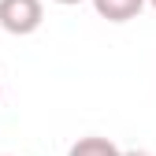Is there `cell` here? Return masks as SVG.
Returning a JSON list of instances; mask_svg holds the SVG:
<instances>
[{
  "label": "cell",
  "instance_id": "5",
  "mask_svg": "<svg viewBox=\"0 0 156 156\" xmlns=\"http://www.w3.org/2000/svg\"><path fill=\"white\" fill-rule=\"evenodd\" d=\"M56 4H63V8H71V4H82V0H56Z\"/></svg>",
  "mask_w": 156,
  "mask_h": 156
},
{
  "label": "cell",
  "instance_id": "4",
  "mask_svg": "<svg viewBox=\"0 0 156 156\" xmlns=\"http://www.w3.org/2000/svg\"><path fill=\"white\" fill-rule=\"evenodd\" d=\"M123 156H152V152H145V149H126Z\"/></svg>",
  "mask_w": 156,
  "mask_h": 156
},
{
  "label": "cell",
  "instance_id": "2",
  "mask_svg": "<svg viewBox=\"0 0 156 156\" xmlns=\"http://www.w3.org/2000/svg\"><path fill=\"white\" fill-rule=\"evenodd\" d=\"M145 4H149V0H93L97 15L108 19V23H130V19L141 15Z\"/></svg>",
  "mask_w": 156,
  "mask_h": 156
},
{
  "label": "cell",
  "instance_id": "1",
  "mask_svg": "<svg viewBox=\"0 0 156 156\" xmlns=\"http://www.w3.org/2000/svg\"><path fill=\"white\" fill-rule=\"evenodd\" d=\"M45 23V4L41 0H0V26L15 37H26L41 30Z\"/></svg>",
  "mask_w": 156,
  "mask_h": 156
},
{
  "label": "cell",
  "instance_id": "7",
  "mask_svg": "<svg viewBox=\"0 0 156 156\" xmlns=\"http://www.w3.org/2000/svg\"><path fill=\"white\" fill-rule=\"evenodd\" d=\"M0 97H4V89H0Z\"/></svg>",
  "mask_w": 156,
  "mask_h": 156
},
{
  "label": "cell",
  "instance_id": "6",
  "mask_svg": "<svg viewBox=\"0 0 156 156\" xmlns=\"http://www.w3.org/2000/svg\"><path fill=\"white\" fill-rule=\"evenodd\" d=\"M149 4H152V8H156V0H149Z\"/></svg>",
  "mask_w": 156,
  "mask_h": 156
},
{
  "label": "cell",
  "instance_id": "3",
  "mask_svg": "<svg viewBox=\"0 0 156 156\" xmlns=\"http://www.w3.org/2000/svg\"><path fill=\"white\" fill-rule=\"evenodd\" d=\"M67 156H123V149L115 145L112 138H97V134H89V138H78Z\"/></svg>",
  "mask_w": 156,
  "mask_h": 156
}]
</instances>
